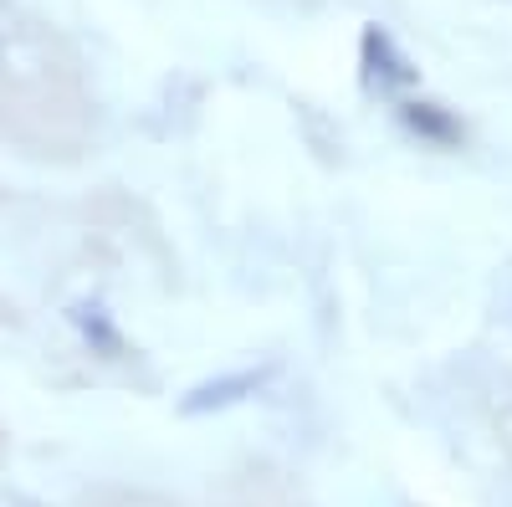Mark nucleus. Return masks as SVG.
<instances>
[{
  "label": "nucleus",
  "instance_id": "f257e3e1",
  "mask_svg": "<svg viewBox=\"0 0 512 507\" xmlns=\"http://www.w3.org/2000/svg\"><path fill=\"white\" fill-rule=\"evenodd\" d=\"M0 134L26 144L31 154H77L88 118L77 98L41 82V88H16L11 98H0Z\"/></svg>",
  "mask_w": 512,
  "mask_h": 507
},
{
  "label": "nucleus",
  "instance_id": "f03ea898",
  "mask_svg": "<svg viewBox=\"0 0 512 507\" xmlns=\"http://www.w3.org/2000/svg\"><path fill=\"white\" fill-rule=\"evenodd\" d=\"M359 52H364V72H369V82H379V93H395V88H410V82H415V67H410V57L395 47V36H390V31L369 26Z\"/></svg>",
  "mask_w": 512,
  "mask_h": 507
},
{
  "label": "nucleus",
  "instance_id": "7ed1b4c3",
  "mask_svg": "<svg viewBox=\"0 0 512 507\" xmlns=\"http://www.w3.org/2000/svg\"><path fill=\"white\" fill-rule=\"evenodd\" d=\"M405 123H410L415 134H425V139H441V144H451V139L461 134V129H456V123H451L436 103H410V108H405Z\"/></svg>",
  "mask_w": 512,
  "mask_h": 507
},
{
  "label": "nucleus",
  "instance_id": "20e7f679",
  "mask_svg": "<svg viewBox=\"0 0 512 507\" xmlns=\"http://www.w3.org/2000/svg\"><path fill=\"white\" fill-rule=\"evenodd\" d=\"M262 385V374H241V379H226V385H205L195 390V400H185V410H210V405H231L236 390H256Z\"/></svg>",
  "mask_w": 512,
  "mask_h": 507
},
{
  "label": "nucleus",
  "instance_id": "39448f33",
  "mask_svg": "<svg viewBox=\"0 0 512 507\" xmlns=\"http://www.w3.org/2000/svg\"><path fill=\"white\" fill-rule=\"evenodd\" d=\"M0 323H16V308H11L6 298H0Z\"/></svg>",
  "mask_w": 512,
  "mask_h": 507
}]
</instances>
